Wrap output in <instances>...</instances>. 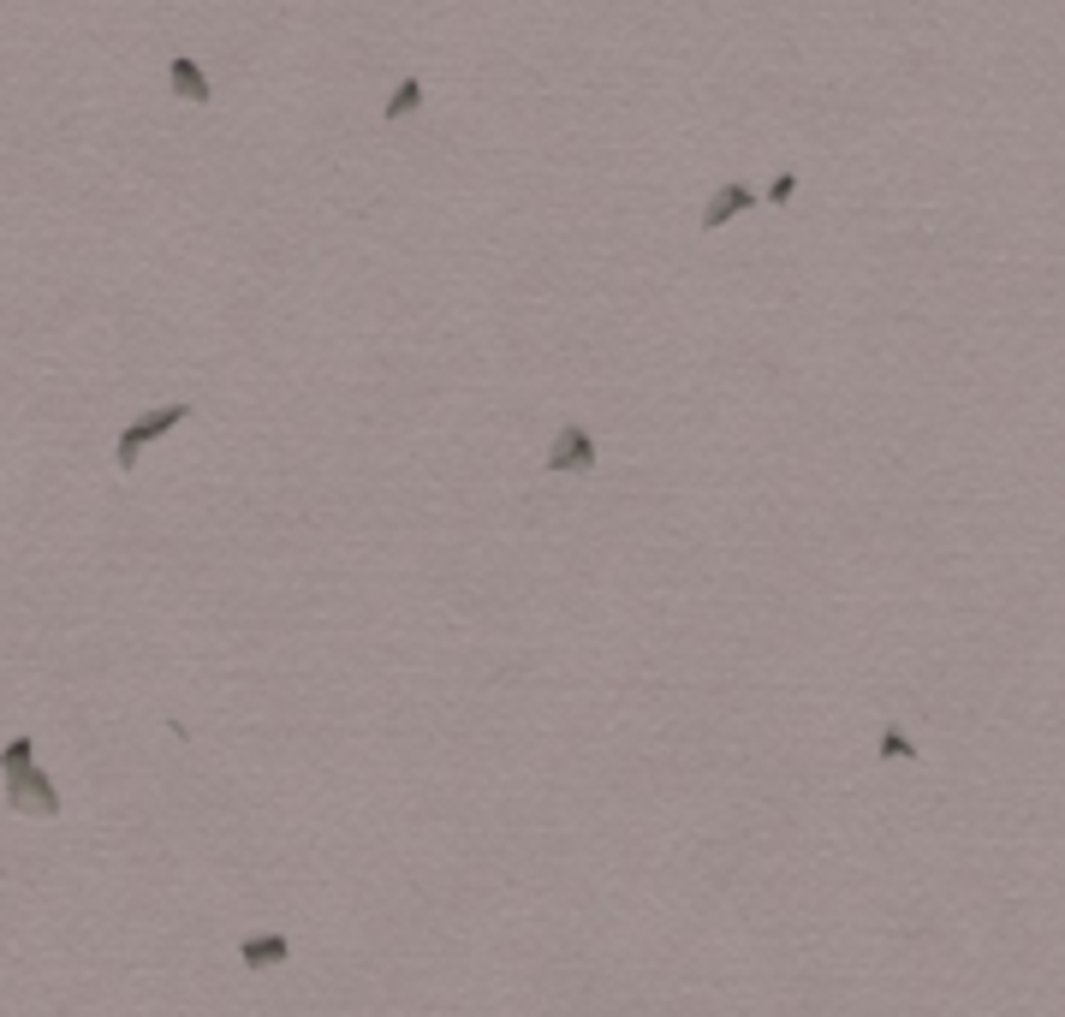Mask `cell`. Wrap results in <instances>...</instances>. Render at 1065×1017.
<instances>
[{
	"label": "cell",
	"instance_id": "6da1fadb",
	"mask_svg": "<svg viewBox=\"0 0 1065 1017\" xmlns=\"http://www.w3.org/2000/svg\"><path fill=\"white\" fill-rule=\"evenodd\" d=\"M0 773H7V803L19 809V816H42V821H55L60 809H66L60 786L37 768V744H30L24 732H19V738H7V750H0Z\"/></svg>",
	"mask_w": 1065,
	"mask_h": 1017
},
{
	"label": "cell",
	"instance_id": "7a4b0ae2",
	"mask_svg": "<svg viewBox=\"0 0 1065 1017\" xmlns=\"http://www.w3.org/2000/svg\"><path fill=\"white\" fill-rule=\"evenodd\" d=\"M191 417V405H161V411H144L137 423H126L119 428V441H114V464L119 471H131L137 458H144V446L149 441H161V435H174V428Z\"/></svg>",
	"mask_w": 1065,
	"mask_h": 1017
},
{
	"label": "cell",
	"instance_id": "3957f363",
	"mask_svg": "<svg viewBox=\"0 0 1065 1017\" xmlns=\"http://www.w3.org/2000/svg\"><path fill=\"white\" fill-rule=\"evenodd\" d=\"M542 471L548 476H590L595 471V441H590V428L583 423H565L554 446L542 453Z\"/></svg>",
	"mask_w": 1065,
	"mask_h": 1017
},
{
	"label": "cell",
	"instance_id": "277c9868",
	"mask_svg": "<svg viewBox=\"0 0 1065 1017\" xmlns=\"http://www.w3.org/2000/svg\"><path fill=\"white\" fill-rule=\"evenodd\" d=\"M744 209H756V191H750V185H738V179H727L709 197V209H702V233H720L732 215H744Z\"/></svg>",
	"mask_w": 1065,
	"mask_h": 1017
},
{
	"label": "cell",
	"instance_id": "5b68a950",
	"mask_svg": "<svg viewBox=\"0 0 1065 1017\" xmlns=\"http://www.w3.org/2000/svg\"><path fill=\"white\" fill-rule=\"evenodd\" d=\"M238 958H245L250 970H274V964L292 958V940L286 935H250L245 946H238Z\"/></svg>",
	"mask_w": 1065,
	"mask_h": 1017
},
{
	"label": "cell",
	"instance_id": "8992f818",
	"mask_svg": "<svg viewBox=\"0 0 1065 1017\" xmlns=\"http://www.w3.org/2000/svg\"><path fill=\"white\" fill-rule=\"evenodd\" d=\"M167 78H174V90L185 96V101H209V72H203V66L191 60V55H174V66H167Z\"/></svg>",
	"mask_w": 1065,
	"mask_h": 1017
},
{
	"label": "cell",
	"instance_id": "52a82bcc",
	"mask_svg": "<svg viewBox=\"0 0 1065 1017\" xmlns=\"http://www.w3.org/2000/svg\"><path fill=\"white\" fill-rule=\"evenodd\" d=\"M423 108V78H400V83H393V96H387V119H393V126H400V119H411V113H417Z\"/></svg>",
	"mask_w": 1065,
	"mask_h": 1017
},
{
	"label": "cell",
	"instance_id": "ba28073f",
	"mask_svg": "<svg viewBox=\"0 0 1065 1017\" xmlns=\"http://www.w3.org/2000/svg\"><path fill=\"white\" fill-rule=\"evenodd\" d=\"M875 756H881V762H917V744H910L899 727H881V744H875Z\"/></svg>",
	"mask_w": 1065,
	"mask_h": 1017
},
{
	"label": "cell",
	"instance_id": "9c48e42d",
	"mask_svg": "<svg viewBox=\"0 0 1065 1017\" xmlns=\"http://www.w3.org/2000/svg\"><path fill=\"white\" fill-rule=\"evenodd\" d=\"M792 197H798V174H780L775 185H768V203H775V209H786Z\"/></svg>",
	"mask_w": 1065,
	"mask_h": 1017
}]
</instances>
